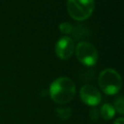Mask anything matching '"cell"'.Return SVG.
I'll list each match as a JSON object with an SVG mask.
<instances>
[{
	"label": "cell",
	"instance_id": "1",
	"mask_svg": "<svg viewBox=\"0 0 124 124\" xmlns=\"http://www.w3.org/2000/svg\"><path fill=\"white\" fill-rule=\"evenodd\" d=\"M76 94L75 82L67 77H60L52 81L49 87V95L56 104L64 105L73 100Z\"/></svg>",
	"mask_w": 124,
	"mask_h": 124
},
{
	"label": "cell",
	"instance_id": "2",
	"mask_svg": "<svg viewBox=\"0 0 124 124\" xmlns=\"http://www.w3.org/2000/svg\"><path fill=\"white\" fill-rule=\"evenodd\" d=\"M98 83L104 93L108 95H114L121 89L122 79L118 72L111 68H108L100 73Z\"/></svg>",
	"mask_w": 124,
	"mask_h": 124
},
{
	"label": "cell",
	"instance_id": "3",
	"mask_svg": "<svg viewBox=\"0 0 124 124\" xmlns=\"http://www.w3.org/2000/svg\"><path fill=\"white\" fill-rule=\"evenodd\" d=\"M94 0H68L67 9L70 16L76 20L88 18L94 11Z\"/></svg>",
	"mask_w": 124,
	"mask_h": 124
},
{
	"label": "cell",
	"instance_id": "4",
	"mask_svg": "<svg viewBox=\"0 0 124 124\" xmlns=\"http://www.w3.org/2000/svg\"><path fill=\"white\" fill-rule=\"evenodd\" d=\"M75 53L78 60L85 66H93L98 60V51L89 42H79L75 46Z\"/></svg>",
	"mask_w": 124,
	"mask_h": 124
},
{
	"label": "cell",
	"instance_id": "5",
	"mask_svg": "<svg viewBox=\"0 0 124 124\" xmlns=\"http://www.w3.org/2000/svg\"><path fill=\"white\" fill-rule=\"evenodd\" d=\"M79 96H80L81 101L84 104L91 106V107L97 106L102 100L100 91L91 84L83 85L79 90Z\"/></svg>",
	"mask_w": 124,
	"mask_h": 124
},
{
	"label": "cell",
	"instance_id": "6",
	"mask_svg": "<svg viewBox=\"0 0 124 124\" xmlns=\"http://www.w3.org/2000/svg\"><path fill=\"white\" fill-rule=\"evenodd\" d=\"M75 51L74 41L70 37H62L60 38L55 46V53L57 56L63 60L69 59Z\"/></svg>",
	"mask_w": 124,
	"mask_h": 124
},
{
	"label": "cell",
	"instance_id": "7",
	"mask_svg": "<svg viewBox=\"0 0 124 124\" xmlns=\"http://www.w3.org/2000/svg\"><path fill=\"white\" fill-rule=\"evenodd\" d=\"M100 114H101V116L105 120H109V119H111L114 116L115 109H114V108H113L112 105H110V104H104L101 107Z\"/></svg>",
	"mask_w": 124,
	"mask_h": 124
},
{
	"label": "cell",
	"instance_id": "8",
	"mask_svg": "<svg viewBox=\"0 0 124 124\" xmlns=\"http://www.w3.org/2000/svg\"><path fill=\"white\" fill-rule=\"evenodd\" d=\"M72 114V109L70 108H56V115L62 119V120H66L68 119Z\"/></svg>",
	"mask_w": 124,
	"mask_h": 124
},
{
	"label": "cell",
	"instance_id": "9",
	"mask_svg": "<svg viewBox=\"0 0 124 124\" xmlns=\"http://www.w3.org/2000/svg\"><path fill=\"white\" fill-rule=\"evenodd\" d=\"M114 109L117 110L120 114L124 113V100L122 96H119L117 99H115L114 101Z\"/></svg>",
	"mask_w": 124,
	"mask_h": 124
},
{
	"label": "cell",
	"instance_id": "10",
	"mask_svg": "<svg viewBox=\"0 0 124 124\" xmlns=\"http://www.w3.org/2000/svg\"><path fill=\"white\" fill-rule=\"evenodd\" d=\"M59 29L62 33H65V34H70L73 32V26L71 23L69 22H61L59 24Z\"/></svg>",
	"mask_w": 124,
	"mask_h": 124
},
{
	"label": "cell",
	"instance_id": "11",
	"mask_svg": "<svg viewBox=\"0 0 124 124\" xmlns=\"http://www.w3.org/2000/svg\"><path fill=\"white\" fill-rule=\"evenodd\" d=\"M90 118L93 121H97V118H98V110L96 108H93L90 111Z\"/></svg>",
	"mask_w": 124,
	"mask_h": 124
},
{
	"label": "cell",
	"instance_id": "12",
	"mask_svg": "<svg viewBox=\"0 0 124 124\" xmlns=\"http://www.w3.org/2000/svg\"><path fill=\"white\" fill-rule=\"evenodd\" d=\"M113 124H124V119H123L122 117L117 118V119L114 121V123H113Z\"/></svg>",
	"mask_w": 124,
	"mask_h": 124
}]
</instances>
